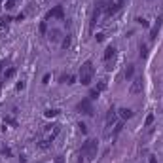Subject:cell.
Returning a JSON list of instances; mask_svg holds the SVG:
<instances>
[{
  "label": "cell",
  "mask_w": 163,
  "mask_h": 163,
  "mask_svg": "<svg viewBox=\"0 0 163 163\" xmlns=\"http://www.w3.org/2000/svg\"><path fill=\"white\" fill-rule=\"evenodd\" d=\"M93 76H95V67L91 61H85L84 65L80 67V74H78V80L82 85H89L93 82Z\"/></svg>",
  "instance_id": "1"
},
{
  "label": "cell",
  "mask_w": 163,
  "mask_h": 163,
  "mask_svg": "<svg viewBox=\"0 0 163 163\" xmlns=\"http://www.w3.org/2000/svg\"><path fill=\"white\" fill-rule=\"evenodd\" d=\"M97 148H99V142H97V139H87L84 144H82L80 156L91 161V159H95V157H97Z\"/></svg>",
  "instance_id": "2"
},
{
  "label": "cell",
  "mask_w": 163,
  "mask_h": 163,
  "mask_svg": "<svg viewBox=\"0 0 163 163\" xmlns=\"http://www.w3.org/2000/svg\"><path fill=\"white\" fill-rule=\"evenodd\" d=\"M116 118H118V110L116 108H110L106 112V118H104V135H110L112 127L116 125Z\"/></svg>",
  "instance_id": "3"
},
{
  "label": "cell",
  "mask_w": 163,
  "mask_h": 163,
  "mask_svg": "<svg viewBox=\"0 0 163 163\" xmlns=\"http://www.w3.org/2000/svg\"><path fill=\"white\" fill-rule=\"evenodd\" d=\"M78 112L80 114H85V116H95V108H93V104H91V99L87 97V99H82L80 103H78Z\"/></svg>",
  "instance_id": "4"
},
{
  "label": "cell",
  "mask_w": 163,
  "mask_h": 163,
  "mask_svg": "<svg viewBox=\"0 0 163 163\" xmlns=\"http://www.w3.org/2000/svg\"><path fill=\"white\" fill-rule=\"evenodd\" d=\"M142 89H144V80H142V76H139V78L133 80V84H131V87H129V93L139 95V93H142Z\"/></svg>",
  "instance_id": "5"
},
{
  "label": "cell",
  "mask_w": 163,
  "mask_h": 163,
  "mask_svg": "<svg viewBox=\"0 0 163 163\" xmlns=\"http://www.w3.org/2000/svg\"><path fill=\"white\" fill-rule=\"evenodd\" d=\"M65 17V12H63V6H55L53 10H49L48 13H46V21H49V19H63Z\"/></svg>",
  "instance_id": "6"
},
{
  "label": "cell",
  "mask_w": 163,
  "mask_h": 163,
  "mask_svg": "<svg viewBox=\"0 0 163 163\" xmlns=\"http://www.w3.org/2000/svg\"><path fill=\"white\" fill-rule=\"evenodd\" d=\"M123 2L125 0H112L110 2V6H106V15H114V13H118L121 8H123Z\"/></svg>",
  "instance_id": "7"
},
{
  "label": "cell",
  "mask_w": 163,
  "mask_h": 163,
  "mask_svg": "<svg viewBox=\"0 0 163 163\" xmlns=\"http://www.w3.org/2000/svg\"><path fill=\"white\" fill-rule=\"evenodd\" d=\"M114 55H116V46H108V48L104 49V61H106V70H112V63L110 61L114 59Z\"/></svg>",
  "instance_id": "8"
},
{
  "label": "cell",
  "mask_w": 163,
  "mask_h": 163,
  "mask_svg": "<svg viewBox=\"0 0 163 163\" xmlns=\"http://www.w3.org/2000/svg\"><path fill=\"white\" fill-rule=\"evenodd\" d=\"M159 29H161V17H157L156 25L150 29V42H154V40L157 38V32H159Z\"/></svg>",
  "instance_id": "9"
},
{
  "label": "cell",
  "mask_w": 163,
  "mask_h": 163,
  "mask_svg": "<svg viewBox=\"0 0 163 163\" xmlns=\"http://www.w3.org/2000/svg\"><path fill=\"white\" fill-rule=\"evenodd\" d=\"M118 116L121 118V121H127V120L133 118V110H131V108H120L118 110Z\"/></svg>",
  "instance_id": "10"
},
{
  "label": "cell",
  "mask_w": 163,
  "mask_h": 163,
  "mask_svg": "<svg viewBox=\"0 0 163 163\" xmlns=\"http://www.w3.org/2000/svg\"><path fill=\"white\" fill-rule=\"evenodd\" d=\"M103 12H104V10L101 8V6H97V8L93 10V15H91V29L95 27V23L99 21V17H101V13H103Z\"/></svg>",
  "instance_id": "11"
},
{
  "label": "cell",
  "mask_w": 163,
  "mask_h": 163,
  "mask_svg": "<svg viewBox=\"0 0 163 163\" xmlns=\"http://www.w3.org/2000/svg\"><path fill=\"white\" fill-rule=\"evenodd\" d=\"M61 82H63V84L72 85V84H76V76L74 74H63V76H61Z\"/></svg>",
  "instance_id": "12"
},
{
  "label": "cell",
  "mask_w": 163,
  "mask_h": 163,
  "mask_svg": "<svg viewBox=\"0 0 163 163\" xmlns=\"http://www.w3.org/2000/svg\"><path fill=\"white\" fill-rule=\"evenodd\" d=\"M139 55H140V59L148 57V46H146V44H140L139 46Z\"/></svg>",
  "instance_id": "13"
},
{
  "label": "cell",
  "mask_w": 163,
  "mask_h": 163,
  "mask_svg": "<svg viewBox=\"0 0 163 163\" xmlns=\"http://www.w3.org/2000/svg\"><path fill=\"white\" fill-rule=\"evenodd\" d=\"M57 114H59V110H57V108H48V110L44 112V116H46V118H55Z\"/></svg>",
  "instance_id": "14"
},
{
  "label": "cell",
  "mask_w": 163,
  "mask_h": 163,
  "mask_svg": "<svg viewBox=\"0 0 163 163\" xmlns=\"http://www.w3.org/2000/svg\"><path fill=\"white\" fill-rule=\"evenodd\" d=\"M133 74H135V67H133V65H129V67L125 68V78L131 80V78H133Z\"/></svg>",
  "instance_id": "15"
},
{
  "label": "cell",
  "mask_w": 163,
  "mask_h": 163,
  "mask_svg": "<svg viewBox=\"0 0 163 163\" xmlns=\"http://www.w3.org/2000/svg\"><path fill=\"white\" fill-rule=\"evenodd\" d=\"M99 95H101V91L97 89V87H93V89H89V99H91V101L99 99Z\"/></svg>",
  "instance_id": "16"
},
{
  "label": "cell",
  "mask_w": 163,
  "mask_h": 163,
  "mask_svg": "<svg viewBox=\"0 0 163 163\" xmlns=\"http://www.w3.org/2000/svg\"><path fill=\"white\" fill-rule=\"evenodd\" d=\"M70 44H72V38H70L68 34H67V36H65V40H63V44H61V46H63V49H68V48H70Z\"/></svg>",
  "instance_id": "17"
},
{
  "label": "cell",
  "mask_w": 163,
  "mask_h": 163,
  "mask_svg": "<svg viewBox=\"0 0 163 163\" xmlns=\"http://www.w3.org/2000/svg\"><path fill=\"white\" fill-rule=\"evenodd\" d=\"M13 76H15V68H13V67H12V68H8L6 72H4V78H6V80H10V78H13Z\"/></svg>",
  "instance_id": "18"
},
{
  "label": "cell",
  "mask_w": 163,
  "mask_h": 163,
  "mask_svg": "<svg viewBox=\"0 0 163 163\" xmlns=\"http://www.w3.org/2000/svg\"><path fill=\"white\" fill-rule=\"evenodd\" d=\"M154 120H156V116H154V114H148V116H146V121H144V125H146V127H150L152 123H154Z\"/></svg>",
  "instance_id": "19"
},
{
  "label": "cell",
  "mask_w": 163,
  "mask_h": 163,
  "mask_svg": "<svg viewBox=\"0 0 163 163\" xmlns=\"http://www.w3.org/2000/svg\"><path fill=\"white\" fill-rule=\"evenodd\" d=\"M121 129H123V121H120V123H116V125H114V137H118Z\"/></svg>",
  "instance_id": "20"
},
{
  "label": "cell",
  "mask_w": 163,
  "mask_h": 163,
  "mask_svg": "<svg viewBox=\"0 0 163 163\" xmlns=\"http://www.w3.org/2000/svg\"><path fill=\"white\" fill-rule=\"evenodd\" d=\"M106 87H108V84H106V80H101V82H99V85H97V89H99V91H104Z\"/></svg>",
  "instance_id": "21"
},
{
  "label": "cell",
  "mask_w": 163,
  "mask_h": 163,
  "mask_svg": "<svg viewBox=\"0 0 163 163\" xmlns=\"http://www.w3.org/2000/svg\"><path fill=\"white\" fill-rule=\"evenodd\" d=\"M78 127H80V131H82V133H84V135L87 133V125H85L84 121H80V123H78Z\"/></svg>",
  "instance_id": "22"
},
{
  "label": "cell",
  "mask_w": 163,
  "mask_h": 163,
  "mask_svg": "<svg viewBox=\"0 0 163 163\" xmlns=\"http://www.w3.org/2000/svg\"><path fill=\"white\" fill-rule=\"evenodd\" d=\"M137 23H139V25H142V27H148V21H146L144 17H137Z\"/></svg>",
  "instance_id": "23"
},
{
  "label": "cell",
  "mask_w": 163,
  "mask_h": 163,
  "mask_svg": "<svg viewBox=\"0 0 163 163\" xmlns=\"http://www.w3.org/2000/svg\"><path fill=\"white\" fill-rule=\"evenodd\" d=\"M15 2H17V0H6V10H12L15 6Z\"/></svg>",
  "instance_id": "24"
},
{
  "label": "cell",
  "mask_w": 163,
  "mask_h": 163,
  "mask_svg": "<svg viewBox=\"0 0 163 163\" xmlns=\"http://www.w3.org/2000/svg\"><path fill=\"white\" fill-rule=\"evenodd\" d=\"M4 123H10V125H13V127H17V121H15L13 118H6V120H4Z\"/></svg>",
  "instance_id": "25"
},
{
  "label": "cell",
  "mask_w": 163,
  "mask_h": 163,
  "mask_svg": "<svg viewBox=\"0 0 163 163\" xmlns=\"http://www.w3.org/2000/svg\"><path fill=\"white\" fill-rule=\"evenodd\" d=\"M46 30H48V25H46V21H44L42 25H40V32H42V34H46Z\"/></svg>",
  "instance_id": "26"
},
{
  "label": "cell",
  "mask_w": 163,
  "mask_h": 163,
  "mask_svg": "<svg viewBox=\"0 0 163 163\" xmlns=\"http://www.w3.org/2000/svg\"><path fill=\"white\" fill-rule=\"evenodd\" d=\"M15 89H17V91H21V89H25V82H19V84H17V87H15Z\"/></svg>",
  "instance_id": "27"
},
{
  "label": "cell",
  "mask_w": 163,
  "mask_h": 163,
  "mask_svg": "<svg viewBox=\"0 0 163 163\" xmlns=\"http://www.w3.org/2000/svg\"><path fill=\"white\" fill-rule=\"evenodd\" d=\"M95 38H97V42H103V40H104V34H97Z\"/></svg>",
  "instance_id": "28"
},
{
  "label": "cell",
  "mask_w": 163,
  "mask_h": 163,
  "mask_svg": "<svg viewBox=\"0 0 163 163\" xmlns=\"http://www.w3.org/2000/svg\"><path fill=\"white\" fill-rule=\"evenodd\" d=\"M23 19H25V13H19L17 17H15V21H23Z\"/></svg>",
  "instance_id": "29"
},
{
  "label": "cell",
  "mask_w": 163,
  "mask_h": 163,
  "mask_svg": "<svg viewBox=\"0 0 163 163\" xmlns=\"http://www.w3.org/2000/svg\"><path fill=\"white\" fill-rule=\"evenodd\" d=\"M42 84H49V74H46V76H44V80H42Z\"/></svg>",
  "instance_id": "30"
},
{
  "label": "cell",
  "mask_w": 163,
  "mask_h": 163,
  "mask_svg": "<svg viewBox=\"0 0 163 163\" xmlns=\"http://www.w3.org/2000/svg\"><path fill=\"white\" fill-rule=\"evenodd\" d=\"M4 67H6V61H0V72L4 70Z\"/></svg>",
  "instance_id": "31"
},
{
  "label": "cell",
  "mask_w": 163,
  "mask_h": 163,
  "mask_svg": "<svg viewBox=\"0 0 163 163\" xmlns=\"http://www.w3.org/2000/svg\"><path fill=\"white\" fill-rule=\"evenodd\" d=\"M150 163H157V159H156V156H150Z\"/></svg>",
  "instance_id": "32"
},
{
  "label": "cell",
  "mask_w": 163,
  "mask_h": 163,
  "mask_svg": "<svg viewBox=\"0 0 163 163\" xmlns=\"http://www.w3.org/2000/svg\"><path fill=\"white\" fill-rule=\"evenodd\" d=\"M2 2H4V0H0V4H2Z\"/></svg>",
  "instance_id": "33"
}]
</instances>
